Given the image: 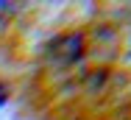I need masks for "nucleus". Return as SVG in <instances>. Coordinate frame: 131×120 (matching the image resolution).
Segmentation results:
<instances>
[{"instance_id": "f257e3e1", "label": "nucleus", "mask_w": 131, "mask_h": 120, "mask_svg": "<svg viewBox=\"0 0 131 120\" xmlns=\"http://www.w3.org/2000/svg\"><path fill=\"white\" fill-rule=\"evenodd\" d=\"M0 101H3V87H0Z\"/></svg>"}]
</instances>
